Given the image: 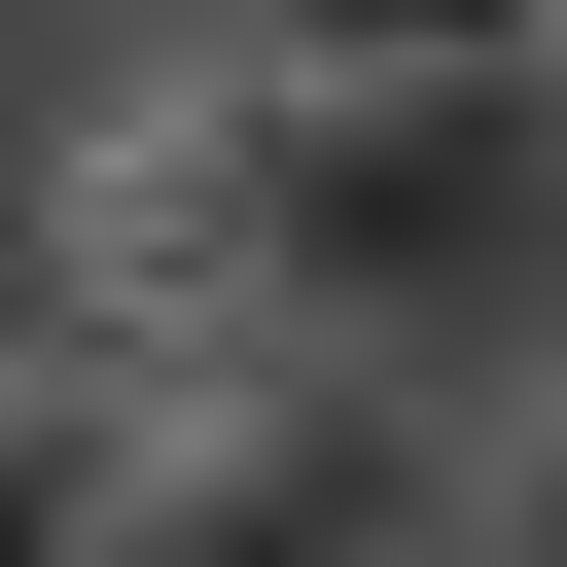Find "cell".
Returning <instances> with one entry per match:
<instances>
[{
  "mask_svg": "<svg viewBox=\"0 0 567 567\" xmlns=\"http://www.w3.org/2000/svg\"><path fill=\"white\" fill-rule=\"evenodd\" d=\"M284 284H248V71H106L71 106V177H35V354H248Z\"/></svg>",
  "mask_w": 567,
  "mask_h": 567,
  "instance_id": "3",
  "label": "cell"
},
{
  "mask_svg": "<svg viewBox=\"0 0 567 567\" xmlns=\"http://www.w3.org/2000/svg\"><path fill=\"white\" fill-rule=\"evenodd\" d=\"M425 532H461V461H425V390L319 354V319L142 354V425H106V567H425Z\"/></svg>",
  "mask_w": 567,
  "mask_h": 567,
  "instance_id": "2",
  "label": "cell"
},
{
  "mask_svg": "<svg viewBox=\"0 0 567 567\" xmlns=\"http://www.w3.org/2000/svg\"><path fill=\"white\" fill-rule=\"evenodd\" d=\"M106 425H142L106 354H0V567H106Z\"/></svg>",
  "mask_w": 567,
  "mask_h": 567,
  "instance_id": "5",
  "label": "cell"
},
{
  "mask_svg": "<svg viewBox=\"0 0 567 567\" xmlns=\"http://www.w3.org/2000/svg\"><path fill=\"white\" fill-rule=\"evenodd\" d=\"M142 71H567V0H142Z\"/></svg>",
  "mask_w": 567,
  "mask_h": 567,
  "instance_id": "4",
  "label": "cell"
},
{
  "mask_svg": "<svg viewBox=\"0 0 567 567\" xmlns=\"http://www.w3.org/2000/svg\"><path fill=\"white\" fill-rule=\"evenodd\" d=\"M496 567H567V390H532V425H496Z\"/></svg>",
  "mask_w": 567,
  "mask_h": 567,
  "instance_id": "6",
  "label": "cell"
},
{
  "mask_svg": "<svg viewBox=\"0 0 567 567\" xmlns=\"http://www.w3.org/2000/svg\"><path fill=\"white\" fill-rule=\"evenodd\" d=\"M567 177V71H248V284L319 354H425Z\"/></svg>",
  "mask_w": 567,
  "mask_h": 567,
  "instance_id": "1",
  "label": "cell"
}]
</instances>
